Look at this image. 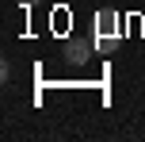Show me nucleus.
Instances as JSON below:
<instances>
[{
	"instance_id": "obj_3",
	"label": "nucleus",
	"mask_w": 145,
	"mask_h": 142,
	"mask_svg": "<svg viewBox=\"0 0 145 142\" xmlns=\"http://www.w3.org/2000/svg\"><path fill=\"white\" fill-rule=\"evenodd\" d=\"M19 4H23V8H31V4H38V0H19Z\"/></svg>"
},
{
	"instance_id": "obj_2",
	"label": "nucleus",
	"mask_w": 145,
	"mask_h": 142,
	"mask_svg": "<svg viewBox=\"0 0 145 142\" xmlns=\"http://www.w3.org/2000/svg\"><path fill=\"white\" fill-rule=\"evenodd\" d=\"M95 27H99V35H107V38H115V35H118V15L111 12V8H103V12L95 15Z\"/></svg>"
},
{
	"instance_id": "obj_1",
	"label": "nucleus",
	"mask_w": 145,
	"mask_h": 142,
	"mask_svg": "<svg viewBox=\"0 0 145 142\" xmlns=\"http://www.w3.org/2000/svg\"><path fill=\"white\" fill-rule=\"evenodd\" d=\"M65 54H69L72 65H84V61L92 58V42H84V38H72V42L65 46Z\"/></svg>"
}]
</instances>
